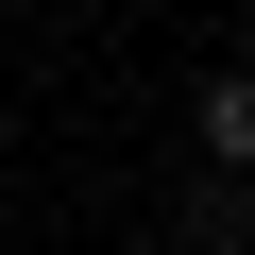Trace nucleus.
<instances>
[{"mask_svg": "<svg viewBox=\"0 0 255 255\" xmlns=\"http://www.w3.org/2000/svg\"><path fill=\"white\" fill-rule=\"evenodd\" d=\"M187 119H204V153H221V170H238V187H255V85H238V68H221V85H204V102H187Z\"/></svg>", "mask_w": 255, "mask_h": 255, "instance_id": "obj_1", "label": "nucleus"}, {"mask_svg": "<svg viewBox=\"0 0 255 255\" xmlns=\"http://www.w3.org/2000/svg\"><path fill=\"white\" fill-rule=\"evenodd\" d=\"M238 255H255V187H238Z\"/></svg>", "mask_w": 255, "mask_h": 255, "instance_id": "obj_2", "label": "nucleus"}]
</instances>
